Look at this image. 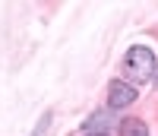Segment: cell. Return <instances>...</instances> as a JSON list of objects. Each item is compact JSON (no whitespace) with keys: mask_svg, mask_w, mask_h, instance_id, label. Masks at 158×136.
Here are the masks:
<instances>
[{"mask_svg":"<svg viewBox=\"0 0 158 136\" xmlns=\"http://www.w3.org/2000/svg\"><path fill=\"white\" fill-rule=\"evenodd\" d=\"M155 54L152 48L146 45H133L127 51V57H123V79L130 86H139V83H149V79L155 76Z\"/></svg>","mask_w":158,"mask_h":136,"instance_id":"6da1fadb","label":"cell"},{"mask_svg":"<svg viewBox=\"0 0 158 136\" xmlns=\"http://www.w3.org/2000/svg\"><path fill=\"white\" fill-rule=\"evenodd\" d=\"M139 98L136 86H130L127 79H111L108 83V108L111 111H120V108H130Z\"/></svg>","mask_w":158,"mask_h":136,"instance_id":"7a4b0ae2","label":"cell"},{"mask_svg":"<svg viewBox=\"0 0 158 136\" xmlns=\"http://www.w3.org/2000/svg\"><path fill=\"white\" fill-rule=\"evenodd\" d=\"M120 120H123V117H117L111 108H104V111H92V114L82 120V130H85V133H108L114 124L120 127Z\"/></svg>","mask_w":158,"mask_h":136,"instance_id":"3957f363","label":"cell"},{"mask_svg":"<svg viewBox=\"0 0 158 136\" xmlns=\"http://www.w3.org/2000/svg\"><path fill=\"white\" fill-rule=\"evenodd\" d=\"M117 130H120V136H149V127L142 117H123Z\"/></svg>","mask_w":158,"mask_h":136,"instance_id":"277c9868","label":"cell"},{"mask_svg":"<svg viewBox=\"0 0 158 136\" xmlns=\"http://www.w3.org/2000/svg\"><path fill=\"white\" fill-rule=\"evenodd\" d=\"M85 136H111V133H85Z\"/></svg>","mask_w":158,"mask_h":136,"instance_id":"5b68a950","label":"cell"}]
</instances>
